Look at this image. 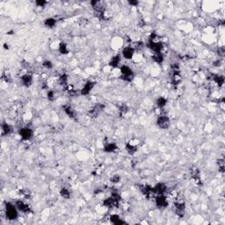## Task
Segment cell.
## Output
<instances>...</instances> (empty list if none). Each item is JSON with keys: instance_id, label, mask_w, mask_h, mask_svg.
<instances>
[{"instance_id": "6da1fadb", "label": "cell", "mask_w": 225, "mask_h": 225, "mask_svg": "<svg viewBox=\"0 0 225 225\" xmlns=\"http://www.w3.org/2000/svg\"><path fill=\"white\" fill-rule=\"evenodd\" d=\"M5 215L8 220H15L19 216V209L15 204L7 202L5 204Z\"/></svg>"}, {"instance_id": "7a4b0ae2", "label": "cell", "mask_w": 225, "mask_h": 225, "mask_svg": "<svg viewBox=\"0 0 225 225\" xmlns=\"http://www.w3.org/2000/svg\"><path fill=\"white\" fill-rule=\"evenodd\" d=\"M120 71L121 74V79L127 82H131L134 79V72L132 69L127 65H122L120 68Z\"/></svg>"}, {"instance_id": "3957f363", "label": "cell", "mask_w": 225, "mask_h": 225, "mask_svg": "<svg viewBox=\"0 0 225 225\" xmlns=\"http://www.w3.org/2000/svg\"><path fill=\"white\" fill-rule=\"evenodd\" d=\"M19 135L23 140L28 141L34 137V131L30 127H22L19 130Z\"/></svg>"}, {"instance_id": "277c9868", "label": "cell", "mask_w": 225, "mask_h": 225, "mask_svg": "<svg viewBox=\"0 0 225 225\" xmlns=\"http://www.w3.org/2000/svg\"><path fill=\"white\" fill-rule=\"evenodd\" d=\"M171 121L169 117H167L166 115H161L157 118V125L160 128L162 129H167L168 127H170Z\"/></svg>"}, {"instance_id": "5b68a950", "label": "cell", "mask_w": 225, "mask_h": 225, "mask_svg": "<svg viewBox=\"0 0 225 225\" xmlns=\"http://www.w3.org/2000/svg\"><path fill=\"white\" fill-rule=\"evenodd\" d=\"M134 55H135V49L131 46H127L122 49L121 56L127 60H130V59L133 58Z\"/></svg>"}, {"instance_id": "8992f818", "label": "cell", "mask_w": 225, "mask_h": 225, "mask_svg": "<svg viewBox=\"0 0 225 225\" xmlns=\"http://www.w3.org/2000/svg\"><path fill=\"white\" fill-rule=\"evenodd\" d=\"M155 201H156V205L158 207H161V208L166 207L167 206H168V200H167V198L164 194L157 195L156 199H155Z\"/></svg>"}, {"instance_id": "52a82bcc", "label": "cell", "mask_w": 225, "mask_h": 225, "mask_svg": "<svg viewBox=\"0 0 225 225\" xmlns=\"http://www.w3.org/2000/svg\"><path fill=\"white\" fill-rule=\"evenodd\" d=\"M174 208H175V213L177 215L182 217L185 215V211H186V206L185 203L182 201H178L174 205Z\"/></svg>"}, {"instance_id": "ba28073f", "label": "cell", "mask_w": 225, "mask_h": 225, "mask_svg": "<svg viewBox=\"0 0 225 225\" xmlns=\"http://www.w3.org/2000/svg\"><path fill=\"white\" fill-rule=\"evenodd\" d=\"M119 201H120L116 200V199L114 198L113 196H110V197H108V198H107V199L104 201L103 204H104L105 207H107L108 208H114V207H118Z\"/></svg>"}, {"instance_id": "9c48e42d", "label": "cell", "mask_w": 225, "mask_h": 225, "mask_svg": "<svg viewBox=\"0 0 225 225\" xmlns=\"http://www.w3.org/2000/svg\"><path fill=\"white\" fill-rule=\"evenodd\" d=\"M15 205L17 207V208L19 209V211H21V212H23V213H28V212L31 211L29 205L27 204V203H25V202H24L23 201H21V200L17 201L15 202Z\"/></svg>"}, {"instance_id": "30bf717a", "label": "cell", "mask_w": 225, "mask_h": 225, "mask_svg": "<svg viewBox=\"0 0 225 225\" xmlns=\"http://www.w3.org/2000/svg\"><path fill=\"white\" fill-rule=\"evenodd\" d=\"M153 193L156 194L157 195L159 194H164L167 190V186L164 183H157L154 187H152Z\"/></svg>"}, {"instance_id": "8fae6325", "label": "cell", "mask_w": 225, "mask_h": 225, "mask_svg": "<svg viewBox=\"0 0 225 225\" xmlns=\"http://www.w3.org/2000/svg\"><path fill=\"white\" fill-rule=\"evenodd\" d=\"M94 83L92 81H88L87 83H85L83 86V88L81 89V94L82 95H88L89 93L91 92V91L92 90V88L94 87Z\"/></svg>"}, {"instance_id": "7c38bea8", "label": "cell", "mask_w": 225, "mask_h": 225, "mask_svg": "<svg viewBox=\"0 0 225 225\" xmlns=\"http://www.w3.org/2000/svg\"><path fill=\"white\" fill-rule=\"evenodd\" d=\"M21 83L23 85L29 87L30 85L33 84V78L30 74H25L21 77Z\"/></svg>"}, {"instance_id": "4fadbf2b", "label": "cell", "mask_w": 225, "mask_h": 225, "mask_svg": "<svg viewBox=\"0 0 225 225\" xmlns=\"http://www.w3.org/2000/svg\"><path fill=\"white\" fill-rule=\"evenodd\" d=\"M11 132H12V127H11V125H9V124L6 123V122H5V123L2 124V127H1V133H2V136H3V137L10 135Z\"/></svg>"}, {"instance_id": "5bb4252c", "label": "cell", "mask_w": 225, "mask_h": 225, "mask_svg": "<svg viewBox=\"0 0 225 225\" xmlns=\"http://www.w3.org/2000/svg\"><path fill=\"white\" fill-rule=\"evenodd\" d=\"M109 219H110V222L112 223H114V224L115 225H122L126 223L118 215H111Z\"/></svg>"}, {"instance_id": "9a60e30c", "label": "cell", "mask_w": 225, "mask_h": 225, "mask_svg": "<svg viewBox=\"0 0 225 225\" xmlns=\"http://www.w3.org/2000/svg\"><path fill=\"white\" fill-rule=\"evenodd\" d=\"M117 149L118 146L114 143H108L104 146V151L107 153H112V152H114Z\"/></svg>"}, {"instance_id": "2e32d148", "label": "cell", "mask_w": 225, "mask_h": 225, "mask_svg": "<svg viewBox=\"0 0 225 225\" xmlns=\"http://www.w3.org/2000/svg\"><path fill=\"white\" fill-rule=\"evenodd\" d=\"M121 56L120 55H116L114 56H113L112 59L110 60L109 62V65L113 68H116L119 66V64L121 63Z\"/></svg>"}, {"instance_id": "e0dca14e", "label": "cell", "mask_w": 225, "mask_h": 225, "mask_svg": "<svg viewBox=\"0 0 225 225\" xmlns=\"http://www.w3.org/2000/svg\"><path fill=\"white\" fill-rule=\"evenodd\" d=\"M172 70H173V74L172 78V82L173 85H178L181 82V76L178 72V69H172Z\"/></svg>"}, {"instance_id": "ac0fdd59", "label": "cell", "mask_w": 225, "mask_h": 225, "mask_svg": "<svg viewBox=\"0 0 225 225\" xmlns=\"http://www.w3.org/2000/svg\"><path fill=\"white\" fill-rule=\"evenodd\" d=\"M57 20L55 18H48L44 20V26L48 28H53L56 25Z\"/></svg>"}, {"instance_id": "d6986e66", "label": "cell", "mask_w": 225, "mask_h": 225, "mask_svg": "<svg viewBox=\"0 0 225 225\" xmlns=\"http://www.w3.org/2000/svg\"><path fill=\"white\" fill-rule=\"evenodd\" d=\"M126 150L129 155H134L137 151V146L131 143H128L126 145Z\"/></svg>"}, {"instance_id": "ffe728a7", "label": "cell", "mask_w": 225, "mask_h": 225, "mask_svg": "<svg viewBox=\"0 0 225 225\" xmlns=\"http://www.w3.org/2000/svg\"><path fill=\"white\" fill-rule=\"evenodd\" d=\"M166 104L167 99L166 98H164V97H159V98H157V100H156V105H157V108H160V109L165 108V107L166 106Z\"/></svg>"}, {"instance_id": "44dd1931", "label": "cell", "mask_w": 225, "mask_h": 225, "mask_svg": "<svg viewBox=\"0 0 225 225\" xmlns=\"http://www.w3.org/2000/svg\"><path fill=\"white\" fill-rule=\"evenodd\" d=\"M151 57L152 60L157 63H162L164 62V56L162 55V53H154Z\"/></svg>"}, {"instance_id": "7402d4cb", "label": "cell", "mask_w": 225, "mask_h": 225, "mask_svg": "<svg viewBox=\"0 0 225 225\" xmlns=\"http://www.w3.org/2000/svg\"><path fill=\"white\" fill-rule=\"evenodd\" d=\"M58 51L61 55H67L69 53L68 46L65 43H63V42L60 43L58 47Z\"/></svg>"}, {"instance_id": "603a6c76", "label": "cell", "mask_w": 225, "mask_h": 225, "mask_svg": "<svg viewBox=\"0 0 225 225\" xmlns=\"http://www.w3.org/2000/svg\"><path fill=\"white\" fill-rule=\"evenodd\" d=\"M213 80H214V82H215V84H216L218 86H222V85L224 84V78H223V76H220V75H214Z\"/></svg>"}, {"instance_id": "cb8c5ba5", "label": "cell", "mask_w": 225, "mask_h": 225, "mask_svg": "<svg viewBox=\"0 0 225 225\" xmlns=\"http://www.w3.org/2000/svg\"><path fill=\"white\" fill-rule=\"evenodd\" d=\"M64 112H65V114L68 115L69 118H72V119H74V118L76 117V113H75V111L72 109V108H70L69 106L68 107H64Z\"/></svg>"}, {"instance_id": "d4e9b609", "label": "cell", "mask_w": 225, "mask_h": 225, "mask_svg": "<svg viewBox=\"0 0 225 225\" xmlns=\"http://www.w3.org/2000/svg\"><path fill=\"white\" fill-rule=\"evenodd\" d=\"M68 81L69 78L66 74H63V75H61V77L59 78V83H60L62 85H63V86H67V85H68Z\"/></svg>"}, {"instance_id": "484cf974", "label": "cell", "mask_w": 225, "mask_h": 225, "mask_svg": "<svg viewBox=\"0 0 225 225\" xmlns=\"http://www.w3.org/2000/svg\"><path fill=\"white\" fill-rule=\"evenodd\" d=\"M60 195L62 196L63 198H64V199H69V198L70 197V192H69V189L63 187V188H62L61 191H60Z\"/></svg>"}, {"instance_id": "4316f807", "label": "cell", "mask_w": 225, "mask_h": 225, "mask_svg": "<svg viewBox=\"0 0 225 225\" xmlns=\"http://www.w3.org/2000/svg\"><path fill=\"white\" fill-rule=\"evenodd\" d=\"M42 65H43L44 68H46L47 69H51L53 68V63H52V62L49 61V60L44 61L43 63H42Z\"/></svg>"}, {"instance_id": "83f0119b", "label": "cell", "mask_w": 225, "mask_h": 225, "mask_svg": "<svg viewBox=\"0 0 225 225\" xmlns=\"http://www.w3.org/2000/svg\"><path fill=\"white\" fill-rule=\"evenodd\" d=\"M47 3H48V2H46V1H44V0H38V1L35 2L36 5L39 6V7H44V6L47 5Z\"/></svg>"}, {"instance_id": "f1b7e54d", "label": "cell", "mask_w": 225, "mask_h": 225, "mask_svg": "<svg viewBox=\"0 0 225 225\" xmlns=\"http://www.w3.org/2000/svg\"><path fill=\"white\" fill-rule=\"evenodd\" d=\"M218 166H219V169L221 172H223L224 171V162L223 159L221 160H218Z\"/></svg>"}, {"instance_id": "f546056e", "label": "cell", "mask_w": 225, "mask_h": 225, "mask_svg": "<svg viewBox=\"0 0 225 225\" xmlns=\"http://www.w3.org/2000/svg\"><path fill=\"white\" fill-rule=\"evenodd\" d=\"M120 180H121V177L119 176V175H114V176L111 178V181L113 183H118Z\"/></svg>"}, {"instance_id": "4dcf8cb0", "label": "cell", "mask_w": 225, "mask_h": 225, "mask_svg": "<svg viewBox=\"0 0 225 225\" xmlns=\"http://www.w3.org/2000/svg\"><path fill=\"white\" fill-rule=\"evenodd\" d=\"M47 95H48V98H49V100H54V98H55V92L53 91H49L48 93H47Z\"/></svg>"}, {"instance_id": "1f68e13d", "label": "cell", "mask_w": 225, "mask_h": 225, "mask_svg": "<svg viewBox=\"0 0 225 225\" xmlns=\"http://www.w3.org/2000/svg\"><path fill=\"white\" fill-rule=\"evenodd\" d=\"M128 4L132 6H137V5H138L139 2L138 1H128Z\"/></svg>"}]
</instances>
